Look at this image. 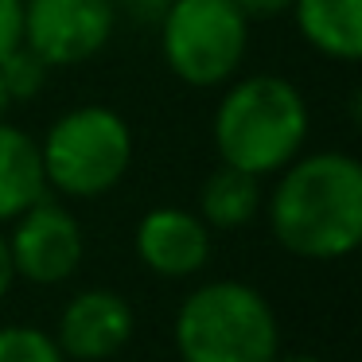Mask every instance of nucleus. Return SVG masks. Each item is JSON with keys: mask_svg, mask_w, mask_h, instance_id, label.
I'll list each match as a JSON object with an SVG mask.
<instances>
[{"mask_svg": "<svg viewBox=\"0 0 362 362\" xmlns=\"http://www.w3.org/2000/svg\"><path fill=\"white\" fill-rule=\"evenodd\" d=\"M269 222L292 257H351L362 242V164L346 152L292 160L269 199Z\"/></svg>", "mask_w": 362, "mask_h": 362, "instance_id": "obj_1", "label": "nucleus"}, {"mask_svg": "<svg viewBox=\"0 0 362 362\" xmlns=\"http://www.w3.org/2000/svg\"><path fill=\"white\" fill-rule=\"evenodd\" d=\"M308 141V102L281 74H253L226 90L214 113V148L222 164L250 175L288 168Z\"/></svg>", "mask_w": 362, "mask_h": 362, "instance_id": "obj_2", "label": "nucleus"}, {"mask_svg": "<svg viewBox=\"0 0 362 362\" xmlns=\"http://www.w3.org/2000/svg\"><path fill=\"white\" fill-rule=\"evenodd\" d=\"M175 351L183 362H273L281 327L257 288L211 281L199 284L175 312Z\"/></svg>", "mask_w": 362, "mask_h": 362, "instance_id": "obj_3", "label": "nucleus"}, {"mask_svg": "<svg viewBox=\"0 0 362 362\" xmlns=\"http://www.w3.org/2000/svg\"><path fill=\"white\" fill-rule=\"evenodd\" d=\"M43 175L71 199H98L121 183L133 160V133L110 105H78L40 144Z\"/></svg>", "mask_w": 362, "mask_h": 362, "instance_id": "obj_4", "label": "nucleus"}, {"mask_svg": "<svg viewBox=\"0 0 362 362\" xmlns=\"http://www.w3.org/2000/svg\"><path fill=\"white\" fill-rule=\"evenodd\" d=\"M250 47V20L234 0H172L160 20L168 71L187 86H222Z\"/></svg>", "mask_w": 362, "mask_h": 362, "instance_id": "obj_5", "label": "nucleus"}, {"mask_svg": "<svg viewBox=\"0 0 362 362\" xmlns=\"http://www.w3.org/2000/svg\"><path fill=\"white\" fill-rule=\"evenodd\" d=\"M113 0H24V47L47 66L94 59L113 35Z\"/></svg>", "mask_w": 362, "mask_h": 362, "instance_id": "obj_6", "label": "nucleus"}, {"mask_svg": "<svg viewBox=\"0 0 362 362\" xmlns=\"http://www.w3.org/2000/svg\"><path fill=\"white\" fill-rule=\"evenodd\" d=\"M12 269L28 284H63L78 273L86 238L66 206L40 199L24 214H16V230L8 238Z\"/></svg>", "mask_w": 362, "mask_h": 362, "instance_id": "obj_7", "label": "nucleus"}, {"mask_svg": "<svg viewBox=\"0 0 362 362\" xmlns=\"http://www.w3.org/2000/svg\"><path fill=\"white\" fill-rule=\"evenodd\" d=\"M136 331L133 304L110 288H86L63 308L59 320V351L78 362H105L129 346Z\"/></svg>", "mask_w": 362, "mask_h": 362, "instance_id": "obj_8", "label": "nucleus"}, {"mask_svg": "<svg viewBox=\"0 0 362 362\" xmlns=\"http://www.w3.org/2000/svg\"><path fill=\"white\" fill-rule=\"evenodd\" d=\"M136 257L160 276H195L211 257V230L199 214L180 206H152L136 222Z\"/></svg>", "mask_w": 362, "mask_h": 362, "instance_id": "obj_9", "label": "nucleus"}, {"mask_svg": "<svg viewBox=\"0 0 362 362\" xmlns=\"http://www.w3.org/2000/svg\"><path fill=\"white\" fill-rule=\"evenodd\" d=\"M300 35L320 55L354 63L362 55V0H292Z\"/></svg>", "mask_w": 362, "mask_h": 362, "instance_id": "obj_10", "label": "nucleus"}, {"mask_svg": "<svg viewBox=\"0 0 362 362\" xmlns=\"http://www.w3.org/2000/svg\"><path fill=\"white\" fill-rule=\"evenodd\" d=\"M47 191L40 144L16 125L0 121V222H12Z\"/></svg>", "mask_w": 362, "mask_h": 362, "instance_id": "obj_11", "label": "nucleus"}, {"mask_svg": "<svg viewBox=\"0 0 362 362\" xmlns=\"http://www.w3.org/2000/svg\"><path fill=\"white\" fill-rule=\"evenodd\" d=\"M261 203H265L261 175L222 164L218 172L206 175L203 191H199V218L206 222V230H238L257 218Z\"/></svg>", "mask_w": 362, "mask_h": 362, "instance_id": "obj_12", "label": "nucleus"}, {"mask_svg": "<svg viewBox=\"0 0 362 362\" xmlns=\"http://www.w3.org/2000/svg\"><path fill=\"white\" fill-rule=\"evenodd\" d=\"M0 362H66V354L47 331L12 323L0 327Z\"/></svg>", "mask_w": 362, "mask_h": 362, "instance_id": "obj_13", "label": "nucleus"}, {"mask_svg": "<svg viewBox=\"0 0 362 362\" xmlns=\"http://www.w3.org/2000/svg\"><path fill=\"white\" fill-rule=\"evenodd\" d=\"M47 71H51V66L43 63L40 55H32L24 43L0 59V78H4V90H8L12 105H16V102H32V98L43 90V82H47Z\"/></svg>", "mask_w": 362, "mask_h": 362, "instance_id": "obj_14", "label": "nucleus"}, {"mask_svg": "<svg viewBox=\"0 0 362 362\" xmlns=\"http://www.w3.org/2000/svg\"><path fill=\"white\" fill-rule=\"evenodd\" d=\"M24 40V0H0V59Z\"/></svg>", "mask_w": 362, "mask_h": 362, "instance_id": "obj_15", "label": "nucleus"}, {"mask_svg": "<svg viewBox=\"0 0 362 362\" xmlns=\"http://www.w3.org/2000/svg\"><path fill=\"white\" fill-rule=\"evenodd\" d=\"M168 4H172V0H121V8L133 20H141V24H160Z\"/></svg>", "mask_w": 362, "mask_h": 362, "instance_id": "obj_16", "label": "nucleus"}, {"mask_svg": "<svg viewBox=\"0 0 362 362\" xmlns=\"http://www.w3.org/2000/svg\"><path fill=\"white\" fill-rule=\"evenodd\" d=\"M245 20H273L292 8V0H234Z\"/></svg>", "mask_w": 362, "mask_h": 362, "instance_id": "obj_17", "label": "nucleus"}, {"mask_svg": "<svg viewBox=\"0 0 362 362\" xmlns=\"http://www.w3.org/2000/svg\"><path fill=\"white\" fill-rule=\"evenodd\" d=\"M12 281H16V269H12V253H8V238L0 234V300L8 296Z\"/></svg>", "mask_w": 362, "mask_h": 362, "instance_id": "obj_18", "label": "nucleus"}, {"mask_svg": "<svg viewBox=\"0 0 362 362\" xmlns=\"http://www.w3.org/2000/svg\"><path fill=\"white\" fill-rule=\"evenodd\" d=\"M8 110H12V98H8V90H4V78H0V121H4Z\"/></svg>", "mask_w": 362, "mask_h": 362, "instance_id": "obj_19", "label": "nucleus"}, {"mask_svg": "<svg viewBox=\"0 0 362 362\" xmlns=\"http://www.w3.org/2000/svg\"><path fill=\"white\" fill-rule=\"evenodd\" d=\"M273 362H323V358H312V354H296V358H273Z\"/></svg>", "mask_w": 362, "mask_h": 362, "instance_id": "obj_20", "label": "nucleus"}]
</instances>
